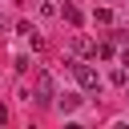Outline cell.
<instances>
[{
	"instance_id": "obj_1",
	"label": "cell",
	"mask_w": 129,
	"mask_h": 129,
	"mask_svg": "<svg viewBox=\"0 0 129 129\" xmlns=\"http://www.w3.org/2000/svg\"><path fill=\"white\" fill-rule=\"evenodd\" d=\"M69 69H73V77H77V85H81V89H89V93H97V89H101V77H97V69H93V64H85V60H69Z\"/></svg>"
},
{
	"instance_id": "obj_2",
	"label": "cell",
	"mask_w": 129,
	"mask_h": 129,
	"mask_svg": "<svg viewBox=\"0 0 129 129\" xmlns=\"http://www.w3.org/2000/svg\"><path fill=\"white\" fill-rule=\"evenodd\" d=\"M56 97V85H52V77L48 73H36V105H48Z\"/></svg>"
},
{
	"instance_id": "obj_3",
	"label": "cell",
	"mask_w": 129,
	"mask_h": 129,
	"mask_svg": "<svg viewBox=\"0 0 129 129\" xmlns=\"http://www.w3.org/2000/svg\"><path fill=\"white\" fill-rule=\"evenodd\" d=\"M77 105H81V97H77V93H60V101H56V109H60V113H73Z\"/></svg>"
},
{
	"instance_id": "obj_4",
	"label": "cell",
	"mask_w": 129,
	"mask_h": 129,
	"mask_svg": "<svg viewBox=\"0 0 129 129\" xmlns=\"http://www.w3.org/2000/svg\"><path fill=\"white\" fill-rule=\"evenodd\" d=\"M73 48H77L81 56H97V44H93V40H85V36H77V40H73Z\"/></svg>"
},
{
	"instance_id": "obj_5",
	"label": "cell",
	"mask_w": 129,
	"mask_h": 129,
	"mask_svg": "<svg viewBox=\"0 0 129 129\" xmlns=\"http://www.w3.org/2000/svg\"><path fill=\"white\" fill-rule=\"evenodd\" d=\"M60 16H64L69 24H81V8H77V4H64V12H60Z\"/></svg>"
},
{
	"instance_id": "obj_6",
	"label": "cell",
	"mask_w": 129,
	"mask_h": 129,
	"mask_svg": "<svg viewBox=\"0 0 129 129\" xmlns=\"http://www.w3.org/2000/svg\"><path fill=\"white\" fill-rule=\"evenodd\" d=\"M93 20H97V24H109V20H113V12H109V8H97V12H93Z\"/></svg>"
},
{
	"instance_id": "obj_7",
	"label": "cell",
	"mask_w": 129,
	"mask_h": 129,
	"mask_svg": "<svg viewBox=\"0 0 129 129\" xmlns=\"http://www.w3.org/2000/svg\"><path fill=\"white\" fill-rule=\"evenodd\" d=\"M109 81H113V85H129V73H125V69H113V77H109Z\"/></svg>"
},
{
	"instance_id": "obj_8",
	"label": "cell",
	"mask_w": 129,
	"mask_h": 129,
	"mask_svg": "<svg viewBox=\"0 0 129 129\" xmlns=\"http://www.w3.org/2000/svg\"><path fill=\"white\" fill-rule=\"evenodd\" d=\"M121 64H129V48H125V52H121Z\"/></svg>"
},
{
	"instance_id": "obj_9",
	"label": "cell",
	"mask_w": 129,
	"mask_h": 129,
	"mask_svg": "<svg viewBox=\"0 0 129 129\" xmlns=\"http://www.w3.org/2000/svg\"><path fill=\"white\" fill-rule=\"evenodd\" d=\"M4 117H8V113H4V105H0V121H4Z\"/></svg>"
}]
</instances>
